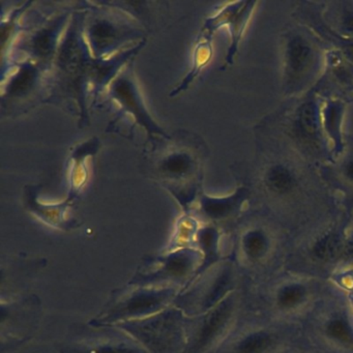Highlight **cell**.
<instances>
[{
    "mask_svg": "<svg viewBox=\"0 0 353 353\" xmlns=\"http://www.w3.org/2000/svg\"><path fill=\"white\" fill-rule=\"evenodd\" d=\"M198 239L206 255L210 257L216 254V243H218V233L216 229L212 227L201 229L198 233Z\"/></svg>",
    "mask_w": 353,
    "mask_h": 353,
    "instance_id": "603a6c76",
    "label": "cell"
},
{
    "mask_svg": "<svg viewBox=\"0 0 353 353\" xmlns=\"http://www.w3.org/2000/svg\"><path fill=\"white\" fill-rule=\"evenodd\" d=\"M243 198V190L229 197L212 198L210 196H200V210L208 218L212 220H222L235 212Z\"/></svg>",
    "mask_w": 353,
    "mask_h": 353,
    "instance_id": "8fae6325",
    "label": "cell"
},
{
    "mask_svg": "<svg viewBox=\"0 0 353 353\" xmlns=\"http://www.w3.org/2000/svg\"><path fill=\"white\" fill-rule=\"evenodd\" d=\"M324 330L332 342L353 350V324L347 316L340 314L330 318L326 322Z\"/></svg>",
    "mask_w": 353,
    "mask_h": 353,
    "instance_id": "7c38bea8",
    "label": "cell"
},
{
    "mask_svg": "<svg viewBox=\"0 0 353 353\" xmlns=\"http://www.w3.org/2000/svg\"><path fill=\"white\" fill-rule=\"evenodd\" d=\"M46 72L30 61H22L8 70V75L3 76V108L16 107L21 103L38 100V96L48 92Z\"/></svg>",
    "mask_w": 353,
    "mask_h": 353,
    "instance_id": "8992f818",
    "label": "cell"
},
{
    "mask_svg": "<svg viewBox=\"0 0 353 353\" xmlns=\"http://www.w3.org/2000/svg\"><path fill=\"white\" fill-rule=\"evenodd\" d=\"M201 38H204V40H200V42L198 43L197 46H196L195 51H194L193 68H192L190 73L185 76L181 84H179V88L172 90L170 97L176 96L179 92L187 90L190 83L193 82L196 76L200 73V71L203 69L204 65L210 61V55H212V47H210V39H208V37L202 36Z\"/></svg>",
    "mask_w": 353,
    "mask_h": 353,
    "instance_id": "5bb4252c",
    "label": "cell"
},
{
    "mask_svg": "<svg viewBox=\"0 0 353 353\" xmlns=\"http://www.w3.org/2000/svg\"><path fill=\"white\" fill-rule=\"evenodd\" d=\"M86 11L72 15L59 45L51 71L46 101H71L78 109L80 125H90L88 102L90 94V69L92 57L84 34Z\"/></svg>",
    "mask_w": 353,
    "mask_h": 353,
    "instance_id": "6da1fadb",
    "label": "cell"
},
{
    "mask_svg": "<svg viewBox=\"0 0 353 353\" xmlns=\"http://www.w3.org/2000/svg\"><path fill=\"white\" fill-rule=\"evenodd\" d=\"M98 9V8H97ZM84 34L94 59H106L123 51L128 43L144 41V32L119 9H98L86 15Z\"/></svg>",
    "mask_w": 353,
    "mask_h": 353,
    "instance_id": "3957f363",
    "label": "cell"
},
{
    "mask_svg": "<svg viewBox=\"0 0 353 353\" xmlns=\"http://www.w3.org/2000/svg\"><path fill=\"white\" fill-rule=\"evenodd\" d=\"M231 283H232V274H231L230 270H225V272H223L222 274L219 276L216 284L212 287V292L208 295V301H206L208 307L214 305V303L221 301V299L228 292Z\"/></svg>",
    "mask_w": 353,
    "mask_h": 353,
    "instance_id": "44dd1931",
    "label": "cell"
},
{
    "mask_svg": "<svg viewBox=\"0 0 353 353\" xmlns=\"http://www.w3.org/2000/svg\"><path fill=\"white\" fill-rule=\"evenodd\" d=\"M297 130L303 138L307 139H313L317 134V119L315 108L311 103L303 105L299 109Z\"/></svg>",
    "mask_w": 353,
    "mask_h": 353,
    "instance_id": "ffe728a7",
    "label": "cell"
},
{
    "mask_svg": "<svg viewBox=\"0 0 353 353\" xmlns=\"http://www.w3.org/2000/svg\"><path fill=\"white\" fill-rule=\"evenodd\" d=\"M268 189L276 195H286L294 190L296 179L292 171L284 165L270 167L265 174Z\"/></svg>",
    "mask_w": 353,
    "mask_h": 353,
    "instance_id": "4fadbf2b",
    "label": "cell"
},
{
    "mask_svg": "<svg viewBox=\"0 0 353 353\" xmlns=\"http://www.w3.org/2000/svg\"><path fill=\"white\" fill-rule=\"evenodd\" d=\"M274 344L272 334L263 330L252 332L243 339L236 347V353H266Z\"/></svg>",
    "mask_w": 353,
    "mask_h": 353,
    "instance_id": "e0dca14e",
    "label": "cell"
},
{
    "mask_svg": "<svg viewBox=\"0 0 353 353\" xmlns=\"http://www.w3.org/2000/svg\"><path fill=\"white\" fill-rule=\"evenodd\" d=\"M307 296V287L301 283H289L279 289L276 293V305L284 311L296 309L305 303Z\"/></svg>",
    "mask_w": 353,
    "mask_h": 353,
    "instance_id": "9a60e30c",
    "label": "cell"
},
{
    "mask_svg": "<svg viewBox=\"0 0 353 353\" xmlns=\"http://www.w3.org/2000/svg\"><path fill=\"white\" fill-rule=\"evenodd\" d=\"M145 41L121 51L106 59H92L90 69V94L97 101L101 92L108 90L121 72L129 65L136 54L143 48Z\"/></svg>",
    "mask_w": 353,
    "mask_h": 353,
    "instance_id": "52a82bcc",
    "label": "cell"
},
{
    "mask_svg": "<svg viewBox=\"0 0 353 353\" xmlns=\"http://www.w3.org/2000/svg\"><path fill=\"white\" fill-rule=\"evenodd\" d=\"M192 256L188 253H176L168 258L166 264L167 272L173 276H183L192 266Z\"/></svg>",
    "mask_w": 353,
    "mask_h": 353,
    "instance_id": "7402d4cb",
    "label": "cell"
},
{
    "mask_svg": "<svg viewBox=\"0 0 353 353\" xmlns=\"http://www.w3.org/2000/svg\"><path fill=\"white\" fill-rule=\"evenodd\" d=\"M313 59V50L307 41L299 36L291 39L286 49L287 73L291 79H299L301 75H305Z\"/></svg>",
    "mask_w": 353,
    "mask_h": 353,
    "instance_id": "ba28073f",
    "label": "cell"
},
{
    "mask_svg": "<svg viewBox=\"0 0 353 353\" xmlns=\"http://www.w3.org/2000/svg\"><path fill=\"white\" fill-rule=\"evenodd\" d=\"M198 148L200 144L194 134L183 133V140L166 139V148L158 152L152 163L157 181L183 208H189L199 195L201 160Z\"/></svg>",
    "mask_w": 353,
    "mask_h": 353,
    "instance_id": "7a4b0ae2",
    "label": "cell"
},
{
    "mask_svg": "<svg viewBox=\"0 0 353 353\" xmlns=\"http://www.w3.org/2000/svg\"><path fill=\"white\" fill-rule=\"evenodd\" d=\"M107 92L108 98L119 105V117L130 115L135 121L136 125H139L145 130L152 144L162 138L168 139L171 137L154 121L148 112L139 85L133 74L132 61L110 84Z\"/></svg>",
    "mask_w": 353,
    "mask_h": 353,
    "instance_id": "277c9868",
    "label": "cell"
},
{
    "mask_svg": "<svg viewBox=\"0 0 353 353\" xmlns=\"http://www.w3.org/2000/svg\"><path fill=\"white\" fill-rule=\"evenodd\" d=\"M72 15L73 14L68 11L45 20L39 28L26 34V39L16 46V49L26 53V61L36 63L46 73H51Z\"/></svg>",
    "mask_w": 353,
    "mask_h": 353,
    "instance_id": "5b68a950",
    "label": "cell"
},
{
    "mask_svg": "<svg viewBox=\"0 0 353 353\" xmlns=\"http://www.w3.org/2000/svg\"><path fill=\"white\" fill-rule=\"evenodd\" d=\"M233 301L230 299H225L216 305V309L210 313L208 319L204 322L203 327L200 332L196 348L202 349L208 346L214 340L216 336L224 330L229 319L232 315Z\"/></svg>",
    "mask_w": 353,
    "mask_h": 353,
    "instance_id": "9c48e42d",
    "label": "cell"
},
{
    "mask_svg": "<svg viewBox=\"0 0 353 353\" xmlns=\"http://www.w3.org/2000/svg\"><path fill=\"white\" fill-rule=\"evenodd\" d=\"M98 353H139L138 351L123 347H104L100 349Z\"/></svg>",
    "mask_w": 353,
    "mask_h": 353,
    "instance_id": "cb8c5ba5",
    "label": "cell"
},
{
    "mask_svg": "<svg viewBox=\"0 0 353 353\" xmlns=\"http://www.w3.org/2000/svg\"><path fill=\"white\" fill-rule=\"evenodd\" d=\"M165 295L162 293H141L136 295L128 303L125 312L133 315L148 313L162 305Z\"/></svg>",
    "mask_w": 353,
    "mask_h": 353,
    "instance_id": "d6986e66",
    "label": "cell"
},
{
    "mask_svg": "<svg viewBox=\"0 0 353 353\" xmlns=\"http://www.w3.org/2000/svg\"><path fill=\"white\" fill-rule=\"evenodd\" d=\"M98 141L90 140L86 143L77 146L72 154L73 164L71 166V190L69 198L73 199L81 191L82 187L88 179V169L85 161L88 157L94 156L98 150Z\"/></svg>",
    "mask_w": 353,
    "mask_h": 353,
    "instance_id": "30bf717a",
    "label": "cell"
},
{
    "mask_svg": "<svg viewBox=\"0 0 353 353\" xmlns=\"http://www.w3.org/2000/svg\"><path fill=\"white\" fill-rule=\"evenodd\" d=\"M341 258L348 260V261H353V241H349L348 243L344 245Z\"/></svg>",
    "mask_w": 353,
    "mask_h": 353,
    "instance_id": "484cf974",
    "label": "cell"
},
{
    "mask_svg": "<svg viewBox=\"0 0 353 353\" xmlns=\"http://www.w3.org/2000/svg\"><path fill=\"white\" fill-rule=\"evenodd\" d=\"M345 174L351 181H353V160L347 163L346 167H345Z\"/></svg>",
    "mask_w": 353,
    "mask_h": 353,
    "instance_id": "4316f807",
    "label": "cell"
},
{
    "mask_svg": "<svg viewBox=\"0 0 353 353\" xmlns=\"http://www.w3.org/2000/svg\"><path fill=\"white\" fill-rule=\"evenodd\" d=\"M343 245L340 237L334 233L324 235L314 245L313 254L317 259L330 261L342 255Z\"/></svg>",
    "mask_w": 353,
    "mask_h": 353,
    "instance_id": "ac0fdd59",
    "label": "cell"
},
{
    "mask_svg": "<svg viewBox=\"0 0 353 353\" xmlns=\"http://www.w3.org/2000/svg\"><path fill=\"white\" fill-rule=\"evenodd\" d=\"M343 24H344V28L347 32L353 34V11H348L344 14L343 17Z\"/></svg>",
    "mask_w": 353,
    "mask_h": 353,
    "instance_id": "d4e9b609",
    "label": "cell"
},
{
    "mask_svg": "<svg viewBox=\"0 0 353 353\" xmlns=\"http://www.w3.org/2000/svg\"><path fill=\"white\" fill-rule=\"evenodd\" d=\"M268 249H270V241L268 235L260 229H254L243 235V253L252 261L263 258L268 253Z\"/></svg>",
    "mask_w": 353,
    "mask_h": 353,
    "instance_id": "2e32d148",
    "label": "cell"
}]
</instances>
